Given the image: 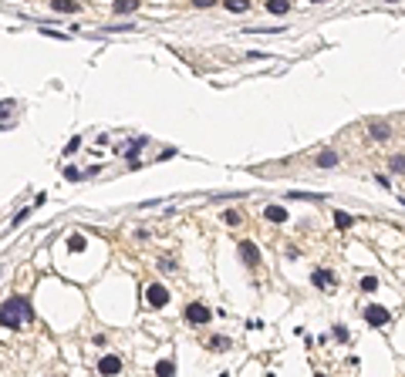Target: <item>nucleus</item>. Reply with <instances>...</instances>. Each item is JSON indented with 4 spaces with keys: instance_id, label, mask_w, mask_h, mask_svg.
Masks as SVG:
<instances>
[{
    "instance_id": "obj_6",
    "label": "nucleus",
    "mask_w": 405,
    "mask_h": 377,
    "mask_svg": "<svg viewBox=\"0 0 405 377\" xmlns=\"http://www.w3.org/2000/svg\"><path fill=\"white\" fill-rule=\"evenodd\" d=\"M311 283H314V286H321V290H328V286H334V283H338V276H334L331 270H317V273H311Z\"/></svg>"
},
{
    "instance_id": "obj_11",
    "label": "nucleus",
    "mask_w": 405,
    "mask_h": 377,
    "mask_svg": "<svg viewBox=\"0 0 405 377\" xmlns=\"http://www.w3.org/2000/svg\"><path fill=\"white\" fill-rule=\"evenodd\" d=\"M51 7H54L57 14H74V10H78V4H74V0H54Z\"/></svg>"
},
{
    "instance_id": "obj_10",
    "label": "nucleus",
    "mask_w": 405,
    "mask_h": 377,
    "mask_svg": "<svg viewBox=\"0 0 405 377\" xmlns=\"http://www.w3.org/2000/svg\"><path fill=\"white\" fill-rule=\"evenodd\" d=\"M338 152H321L317 155V165H321V169H334V165H338Z\"/></svg>"
},
{
    "instance_id": "obj_2",
    "label": "nucleus",
    "mask_w": 405,
    "mask_h": 377,
    "mask_svg": "<svg viewBox=\"0 0 405 377\" xmlns=\"http://www.w3.org/2000/svg\"><path fill=\"white\" fill-rule=\"evenodd\" d=\"M146 303L155 306V310H159V306H166V303H169V290L162 286V283H152V286H146Z\"/></svg>"
},
{
    "instance_id": "obj_14",
    "label": "nucleus",
    "mask_w": 405,
    "mask_h": 377,
    "mask_svg": "<svg viewBox=\"0 0 405 377\" xmlns=\"http://www.w3.org/2000/svg\"><path fill=\"white\" fill-rule=\"evenodd\" d=\"M155 374H159V377H172V374H176V367H172V361H159V364H155Z\"/></svg>"
},
{
    "instance_id": "obj_4",
    "label": "nucleus",
    "mask_w": 405,
    "mask_h": 377,
    "mask_svg": "<svg viewBox=\"0 0 405 377\" xmlns=\"http://www.w3.org/2000/svg\"><path fill=\"white\" fill-rule=\"evenodd\" d=\"M118 370H121V357L118 353H105V357L98 361V374L102 377H115Z\"/></svg>"
},
{
    "instance_id": "obj_17",
    "label": "nucleus",
    "mask_w": 405,
    "mask_h": 377,
    "mask_svg": "<svg viewBox=\"0 0 405 377\" xmlns=\"http://www.w3.org/2000/svg\"><path fill=\"white\" fill-rule=\"evenodd\" d=\"M68 249H71V253H81V249H85V239H81V236H71V239H68Z\"/></svg>"
},
{
    "instance_id": "obj_18",
    "label": "nucleus",
    "mask_w": 405,
    "mask_h": 377,
    "mask_svg": "<svg viewBox=\"0 0 405 377\" xmlns=\"http://www.w3.org/2000/svg\"><path fill=\"white\" fill-rule=\"evenodd\" d=\"M227 10H233V14H243V10H247V0H230Z\"/></svg>"
},
{
    "instance_id": "obj_5",
    "label": "nucleus",
    "mask_w": 405,
    "mask_h": 377,
    "mask_svg": "<svg viewBox=\"0 0 405 377\" xmlns=\"http://www.w3.org/2000/svg\"><path fill=\"white\" fill-rule=\"evenodd\" d=\"M186 320H189V323H199V327H202V323H210V310H206L202 303H189V306H186Z\"/></svg>"
},
{
    "instance_id": "obj_15",
    "label": "nucleus",
    "mask_w": 405,
    "mask_h": 377,
    "mask_svg": "<svg viewBox=\"0 0 405 377\" xmlns=\"http://www.w3.org/2000/svg\"><path fill=\"white\" fill-rule=\"evenodd\" d=\"M267 10H270V14H287V10H291V4H284V0H270Z\"/></svg>"
},
{
    "instance_id": "obj_7",
    "label": "nucleus",
    "mask_w": 405,
    "mask_h": 377,
    "mask_svg": "<svg viewBox=\"0 0 405 377\" xmlns=\"http://www.w3.org/2000/svg\"><path fill=\"white\" fill-rule=\"evenodd\" d=\"M240 256H243L247 266H257L260 263V249L253 246V242H240Z\"/></svg>"
},
{
    "instance_id": "obj_22",
    "label": "nucleus",
    "mask_w": 405,
    "mask_h": 377,
    "mask_svg": "<svg viewBox=\"0 0 405 377\" xmlns=\"http://www.w3.org/2000/svg\"><path fill=\"white\" fill-rule=\"evenodd\" d=\"M24 219H27V209H21V212H17V216H14V223H10V229H14V226H21V223H24Z\"/></svg>"
},
{
    "instance_id": "obj_9",
    "label": "nucleus",
    "mask_w": 405,
    "mask_h": 377,
    "mask_svg": "<svg viewBox=\"0 0 405 377\" xmlns=\"http://www.w3.org/2000/svg\"><path fill=\"white\" fill-rule=\"evenodd\" d=\"M264 216H267L270 223H284V219H291L284 206H267V209H264Z\"/></svg>"
},
{
    "instance_id": "obj_1",
    "label": "nucleus",
    "mask_w": 405,
    "mask_h": 377,
    "mask_svg": "<svg viewBox=\"0 0 405 377\" xmlns=\"http://www.w3.org/2000/svg\"><path fill=\"white\" fill-rule=\"evenodd\" d=\"M34 313H31V303H27L24 297H7L4 303H0V327H21V323H27Z\"/></svg>"
},
{
    "instance_id": "obj_8",
    "label": "nucleus",
    "mask_w": 405,
    "mask_h": 377,
    "mask_svg": "<svg viewBox=\"0 0 405 377\" xmlns=\"http://www.w3.org/2000/svg\"><path fill=\"white\" fill-rule=\"evenodd\" d=\"M368 131H372L375 142H385V138H392V128L385 125V121H368Z\"/></svg>"
},
{
    "instance_id": "obj_20",
    "label": "nucleus",
    "mask_w": 405,
    "mask_h": 377,
    "mask_svg": "<svg viewBox=\"0 0 405 377\" xmlns=\"http://www.w3.org/2000/svg\"><path fill=\"white\" fill-rule=\"evenodd\" d=\"M378 286V280H375V276H361V290H375Z\"/></svg>"
},
{
    "instance_id": "obj_16",
    "label": "nucleus",
    "mask_w": 405,
    "mask_h": 377,
    "mask_svg": "<svg viewBox=\"0 0 405 377\" xmlns=\"http://www.w3.org/2000/svg\"><path fill=\"white\" fill-rule=\"evenodd\" d=\"M389 165H392V172H398V175H405V155H395V159H392Z\"/></svg>"
},
{
    "instance_id": "obj_3",
    "label": "nucleus",
    "mask_w": 405,
    "mask_h": 377,
    "mask_svg": "<svg viewBox=\"0 0 405 377\" xmlns=\"http://www.w3.org/2000/svg\"><path fill=\"white\" fill-rule=\"evenodd\" d=\"M364 320L372 323V327H385V323L392 320V313L385 310V306H378V303H372V306H364Z\"/></svg>"
},
{
    "instance_id": "obj_13",
    "label": "nucleus",
    "mask_w": 405,
    "mask_h": 377,
    "mask_svg": "<svg viewBox=\"0 0 405 377\" xmlns=\"http://www.w3.org/2000/svg\"><path fill=\"white\" fill-rule=\"evenodd\" d=\"M351 223H355V216H348V212H341V209L334 212V226H338V229H348Z\"/></svg>"
},
{
    "instance_id": "obj_23",
    "label": "nucleus",
    "mask_w": 405,
    "mask_h": 377,
    "mask_svg": "<svg viewBox=\"0 0 405 377\" xmlns=\"http://www.w3.org/2000/svg\"><path fill=\"white\" fill-rule=\"evenodd\" d=\"M317 377H324V374H317Z\"/></svg>"
},
{
    "instance_id": "obj_19",
    "label": "nucleus",
    "mask_w": 405,
    "mask_h": 377,
    "mask_svg": "<svg viewBox=\"0 0 405 377\" xmlns=\"http://www.w3.org/2000/svg\"><path fill=\"white\" fill-rule=\"evenodd\" d=\"M210 347H213V350H227L230 340H227V337H213V340H210Z\"/></svg>"
},
{
    "instance_id": "obj_21",
    "label": "nucleus",
    "mask_w": 405,
    "mask_h": 377,
    "mask_svg": "<svg viewBox=\"0 0 405 377\" xmlns=\"http://www.w3.org/2000/svg\"><path fill=\"white\" fill-rule=\"evenodd\" d=\"M223 223H227V226H236V223H240V216H236V212H223Z\"/></svg>"
},
{
    "instance_id": "obj_12",
    "label": "nucleus",
    "mask_w": 405,
    "mask_h": 377,
    "mask_svg": "<svg viewBox=\"0 0 405 377\" xmlns=\"http://www.w3.org/2000/svg\"><path fill=\"white\" fill-rule=\"evenodd\" d=\"M138 7V0H115V14H132Z\"/></svg>"
}]
</instances>
